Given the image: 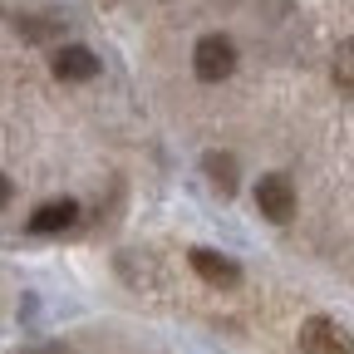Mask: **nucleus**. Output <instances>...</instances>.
<instances>
[{
  "mask_svg": "<svg viewBox=\"0 0 354 354\" xmlns=\"http://www.w3.org/2000/svg\"><path fill=\"white\" fill-rule=\"evenodd\" d=\"M202 167H207V177H212L216 192H227V197L236 192V158H232V153H207Z\"/></svg>",
  "mask_w": 354,
  "mask_h": 354,
  "instance_id": "8",
  "label": "nucleus"
},
{
  "mask_svg": "<svg viewBox=\"0 0 354 354\" xmlns=\"http://www.w3.org/2000/svg\"><path fill=\"white\" fill-rule=\"evenodd\" d=\"M187 261H192V271H197L207 286H221V290L241 286V266H236L232 256H221V251H207V246H197Z\"/></svg>",
  "mask_w": 354,
  "mask_h": 354,
  "instance_id": "5",
  "label": "nucleus"
},
{
  "mask_svg": "<svg viewBox=\"0 0 354 354\" xmlns=\"http://www.w3.org/2000/svg\"><path fill=\"white\" fill-rule=\"evenodd\" d=\"M300 349L305 354H354V335L330 315H310L300 325Z\"/></svg>",
  "mask_w": 354,
  "mask_h": 354,
  "instance_id": "2",
  "label": "nucleus"
},
{
  "mask_svg": "<svg viewBox=\"0 0 354 354\" xmlns=\"http://www.w3.org/2000/svg\"><path fill=\"white\" fill-rule=\"evenodd\" d=\"M256 212L266 221H276V227H286V221L295 216V187L286 172H266L256 183Z\"/></svg>",
  "mask_w": 354,
  "mask_h": 354,
  "instance_id": "3",
  "label": "nucleus"
},
{
  "mask_svg": "<svg viewBox=\"0 0 354 354\" xmlns=\"http://www.w3.org/2000/svg\"><path fill=\"white\" fill-rule=\"evenodd\" d=\"M10 202V177H0V207Z\"/></svg>",
  "mask_w": 354,
  "mask_h": 354,
  "instance_id": "10",
  "label": "nucleus"
},
{
  "mask_svg": "<svg viewBox=\"0 0 354 354\" xmlns=\"http://www.w3.org/2000/svg\"><path fill=\"white\" fill-rule=\"evenodd\" d=\"M192 69H197L202 84L232 79V74H236V44H232L227 35H202L197 50H192Z\"/></svg>",
  "mask_w": 354,
  "mask_h": 354,
  "instance_id": "1",
  "label": "nucleus"
},
{
  "mask_svg": "<svg viewBox=\"0 0 354 354\" xmlns=\"http://www.w3.org/2000/svg\"><path fill=\"white\" fill-rule=\"evenodd\" d=\"M74 221H79V202L55 197V202H44V207L30 212V232H35V236H55V232H69Z\"/></svg>",
  "mask_w": 354,
  "mask_h": 354,
  "instance_id": "6",
  "label": "nucleus"
},
{
  "mask_svg": "<svg viewBox=\"0 0 354 354\" xmlns=\"http://www.w3.org/2000/svg\"><path fill=\"white\" fill-rule=\"evenodd\" d=\"M20 354H69L64 344H30V349H20Z\"/></svg>",
  "mask_w": 354,
  "mask_h": 354,
  "instance_id": "9",
  "label": "nucleus"
},
{
  "mask_svg": "<svg viewBox=\"0 0 354 354\" xmlns=\"http://www.w3.org/2000/svg\"><path fill=\"white\" fill-rule=\"evenodd\" d=\"M50 64H55V79H64V84H84L99 74V55L88 44H59Z\"/></svg>",
  "mask_w": 354,
  "mask_h": 354,
  "instance_id": "4",
  "label": "nucleus"
},
{
  "mask_svg": "<svg viewBox=\"0 0 354 354\" xmlns=\"http://www.w3.org/2000/svg\"><path fill=\"white\" fill-rule=\"evenodd\" d=\"M330 79H335V88H339V94H349V99H354V39H339V44H335Z\"/></svg>",
  "mask_w": 354,
  "mask_h": 354,
  "instance_id": "7",
  "label": "nucleus"
}]
</instances>
